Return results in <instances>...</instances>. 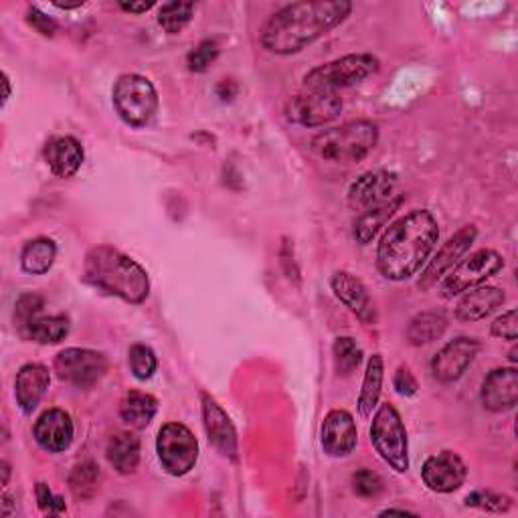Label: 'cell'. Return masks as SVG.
Wrapping results in <instances>:
<instances>
[{
	"label": "cell",
	"instance_id": "8d00e7d4",
	"mask_svg": "<svg viewBox=\"0 0 518 518\" xmlns=\"http://www.w3.org/2000/svg\"><path fill=\"white\" fill-rule=\"evenodd\" d=\"M466 506L480 508L486 512H506L512 506V500L504 494H494L488 490H476L466 496Z\"/></svg>",
	"mask_w": 518,
	"mask_h": 518
},
{
	"label": "cell",
	"instance_id": "9c48e42d",
	"mask_svg": "<svg viewBox=\"0 0 518 518\" xmlns=\"http://www.w3.org/2000/svg\"><path fill=\"white\" fill-rule=\"evenodd\" d=\"M504 268V257L494 249H478L470 253L466 259H460V264L442 280L440 294L446 300H452L468 290H474L492 276H496Z\"/></svg>",
	"mask_w": 518,
	"mask_h": 518
},
{
	"label": "cell",
	"instance_id": "603a6c76",
	"mask_svg": "<svg viewBox=\"0 0 518 518\" xmlns=\"http://www.w3.org/2000/svg\"><path fill=\"white\" fill-rule=\"evenodd\" d=\"M506 300L504 290L496 286H478L468 290L456 306V318L460 322H478L490 316Z\"/></svg>",
	"mask_w": 518,
	"mask_h": 518
},
{
	"label": "cell",
	"instance_id": "5bb4252c",
	"mask_svg": "<svg viewBox=\"0 0 518 518\" xmlns=\"http://www.w3.org/2000/svg\"><path fill=\"white\" fill-rule=\"evenodd\" d=\"M359 442V431L355 417L344 409H332L320 429V444L326 456L347 458L355 452Z\"/></svg>",
	"mask_w": 518,
	"mask_h": 518
},
{
	"label": "cell",
	"instance_id": "b9f144b4",
	"mask_svg": "<svg viewBox=\"0 0 518 518\" xmlns=\"http://www.w3.org/2000/svg\"><path fill=\"white\" fill-rule=\"evenodd\" d=\"M27 23L37 31L41 33L43 37H53L57 33V23L47 17L45 13H41L37 7H31L29 13H27Z\"/></svg>",
	"mask_w": 518,
	"mask_h": 518
},
{
	"label": "cell",
	"instance_id": "ba28073f",
	"mask_svg": "<svg viewBox=\"0 0 518 518\" xmlns=\"http://www.w3.org/2000/svg\"><path fill=\"white\" fill-rule=\"evenodd\" d=\"M156 454L166 474L181 478L195 468L199 460V442L187 425L170 421L158 431Z\"/></svg>",
	"mask_w": 518,
	"mask_h": 518
},
{
	"label": "cell",
	"instance_id": "836d02e7",
	"mask_svg": "<svg viewBox=\"0 0 518 518\" xmlns=\"http://www.w3.org/2000/svg\"><path fill=\"white\" fill-rule=\"evenodd\" d=\"M128 363H130V371L138 381H148L156 369H158V359L154 355V351L146 344H134L128 353Z\"/></svg>",
	"mask_w": 518,
	"mask_h": 518
},
{
	"label": "cell",
	"instance_id": "ffe728a7",
	"mask_svg": "<svg viewBox=\"0 0 518 518\" xmlns=\"http://www.w3.org/2000/svg\"><path fill=\"white\" fill-rule=\"evenodd\" d=\"M334 296L347 306L361 322L375 324L377 322V310L369 296L367 286L349 272H336L330 280Z\"/></svg>",
	"mask_w": 518,
	"mask_h": 518
},
{
	"label": "cell",
	"instance_id": "7402d4cb",
	"mask_svg": "<svg viewBox=\"0 0 518 518\" xmlns=\"http://www.w3.org/2000/svg\"><path fill=\"white\" fill-rule=\"evenodd\" d=\"M43 154L57 179H71L83 164V146L73 136H57L49 140Z\"/></svg>",
	"mask_w": 518,
	"mask_h": 518
},
{
	"label": "cell",
	"instance_id": "e0dca14e",
	"mask_svg": "<svg viewBox=\"0 0 518 518\" xmlns=\"http://www.w3.org/2000/svg\"><path fill=\"white\" fill-rule=\"evenodd\" d=\"M75 427L71 421V415L63 409H47L39 415L33 427L35 442L51 454L65 452L73 442Z\"/></svg>",
	"mask_w": 518,
	"mask_h": 518
},
{
	"label": "cell",
	"instance_id": "7bdbcfd3",
	"mask_svg": "<svg viewBox=\"0 0 518 518\" xmlns=\"http://www.w3.org/2000/svg\"><path fill=\"white\" fill-rule=\"evenodd\" d=\"M239 92V85L233 81V79H223L219 85H217V96L223 100V102H231Z\"/></svg>",
	"mask_w": 518,
	"mask_h": 518
},
{
	"label": "cell",
	"instance_id": "d6986e66",
	"mask_svg": "<svg viewBox=\"0 0 518 518\" xmlns=\"http://www.w3.org/2000/svg\"><path fill=\"white\" fill-rule=\"evenodd\" d=\"M480 399L484 409L492 413H504L518 403V371L514 367H502L488 373L482 383Z\"/></svg>",
	"mask_w": 518,
	"mask_h": 518
},
{
	"label": "cell",
	"instance_id": "d590c367",
	"mask_svg": "<svg viewBox=\"0 0 518 518\" xmlns=\"http://www.w3.org/2000/svg\"><path fill=\"white\" fill-rule=\"evenodd\" d=\"M219 57V45L211 39L201 41L189 55H187V65L193 73H205Z\"/></svg>",
	"mask_w": 518,
	"mask_h": 518
},
{
	"label": "cell",
	"instance_id": "ac0fdd59",
	"mask_svg": "<svg viewBox=\"0 0 518 518\" xmlns=\"http://www.w3.org/2000/svg\"><path fill=\"white\" fill-rule=\"evenodd\" d=\"M203 423L211 446L225 458H237V431L223 411V407L207 393H203Z\"/></svg>",
	"mask_w": 518,
	"mask_h": 518
},
{
	"label": "cell",
	"instance_id": "f546056e",
	"mask_svg": "<svg viewBox=\"0 0 518 518\" xmlns=\"http://www.w3.org/2000/svg\"><path fill=\"white\" fill-rule=\"evenodd\" d=\"M69 328H71V324L65 314L39 316L27 326V330L21 336L27 340H33L37 344H57V342L65 340V336L69 334Z\"/></svg>",
	"mask_w": 518,
	"mask_h": 518
},
{
	"label": "cell",
	"instance_id": "d4e9b609",
	"mask_svg": "<svg viewBox=\"0 0 518 518\" xmlns=\"http://www.w3.org/2000/svg\"><path fill=\"white\" fill-rule=\"evenodd\" d=\"M106 458L118 474L122 476L134 474L140 464V440L132 434V431H118V434L112 436L108 442Z\"/></svg>",
	"mask_w": 518,
	"mask_h": 518
},
{
	"label": "cell",
	"instance_id": "8fae6325",
	"mask_svg": "<svg viewBox=\"0 0 518 518\" xmlns=\"http://www.w3.org/2000/svg\"><path fill=\"white\" fill-rule=\"evenodd\" d=\"M55 373L73 387H92L108 371V359L92 349H65L55 357Z\"/></svg>",
	"mask_w": 518,
	"mask_h": 518
},
{
	"label": "cell",
	"instance_id": "30bf717a",
	"mask_svg": "<svg viewBox=\"0 0 518 518\" xmlns=\"http://www.w3.org/2000/svg\"><path fill=\"white\" fill-rule=\"evenodd\" d=\"M286 120L302 128H318L330 124L342 114V100L334 92H310L298 94L286 102Z\"/></svg>",
	"mask_w": 518,
	"mask_h": 518
},
{
	"label": "cell",
	"instance_id": "44dd1931",
	"mask_svg": "<svg viewBox=\"0 0 518 518\" xmlns=\"http://www.w3.org/2000/svg\"><path fill=\"white\" fill-rule=\"evenodd\" d=\"M51 385L49 369L41 363L23 365L15 379V399L23 413H33Z\"/></svg>",
	"mask_w": 518,
	"mask_h": 518
},
{
	"label": "cell",
	"instance_id": "7c38bea8",
	"mask_svg": "<svg viewBox=\"0 0 518 518\" xmlns=\"http://www.w3.org/2000/svg\"><path fill=\"white\" fill-rule=\"evenodd\" d=\"M476 237H478L476 225H466L454 237H450L421 272V278L417 284L419 290H429L438 282H442L460 264V259L470 251Z\"/></svg>",
	"mask_w": 518,
	"mask_h": 518
},
{
	"label": "cell",
	"instance_id": "2e32d148",
	"mask_svg": "<svg viewBox=\"0 0 518 518\" xmlns=\"http://www.w3.org/2000/svg\"><path fill=\"white\" fill-rule=\"evenodd\" d=\"M397 175L389 170H369L361 175L349 189L347 201L353 211H367L393 197Z\"/></svg>",
	"mask_w": 518,
	"mask_h": 518
},
{
	"label": "cell",
	"instance_id": "74e56055",
	"mask_svg": "<svg viewBox=\"0 0 518 518\" xmlns=\"http://www.w3.org/2000/svg\"><path fill=\"white\" fill-rule=\"evenodd\" d=\"M383 488V478L369 468H361L353 474V492L361 498H377L383 492Z\"/></svg>",
	"mask_w": 518,
	"mask_h": 518
},
{
	"label": "cell",
	"instance_id": "bcb514c9",
	"mask_svg": "<svg viewBox=\"0 0 518 518\" xmlns=\"http://www.w3.org/2000/svg\"><path fill=\"white\" fill-rule=\"evenodd\" d=\"M0 468H3V486H7L9 476H11V466H9V462H3V464H0Z\"/></svg>",
	"mask_w": 518,
	"mask_h": 518
},
{
	"label": "cell",
	"instance_id": "ab89813d",
	"mask_svg": "<svg viewBox=\"0 0 518 518\" xmlns=\"http://www.w3.org/2000/svg\"><path fill=\"white\" fill-rule=\"evenodd\" d=\"M37 494V504L45 514H61L65 512V500L61 496H55L47 484L39 482L35 488Z\"/></svg>",
	"mask_w": 518,
	"mask_h": 518
},
{
	"label": "cell",
	"instance_id": "d6a6232c",
	"mask_svg": "<svg viewBox=\"0 0 518 518\" xmlns=\"http://www.w3.org/2000/svg\"><path fill=\"white\" fill-rule=\"evenodd\" d=\"M195 5L193 3H168L158 11V25L168 35H179L193 19Z\"/></svg>",
	"mask_w": 518,
	"mask_h": 518
},
{
	"label": "cell",
	"instance_id": "8992f818",
	"mask_svg": "<svg viewBox=\"0 0 518 518\" xmlns=\"http://www.w3.org/2000/svg\"><path fill=\"white\" fill-rule=\"evenodd\" d=\"M114 108L130 128H146L158 112V94L152 81L138 73L118 77L112 92Z\"/></svg>",
	"mask_w": 518,
	"mask_h": 518
},
{
	"label": "cell",
	"instance_id": "3957f363",
	"mask_svg": "<svg viewBox=\"0 0 518 518\" xmlns=\"http://www.w3.org/2000/svg\"><path fill=\"white\" fill-rule=\"evenodd\" d=\"M83 280L128 304H142L150 294L148 272L110 245H98L83 259Z\"/></svg>",
	"mask_w": 518,
	"mask_h": 518
},
{
	"label": "cell",
	"instance_id": "52a82bcc",
	"mask_svg": "<svg viewBox=\"0 0 518 518\" xmlns=\"http://www.w3.org/2000/svg\"><path fill=\"white\" fill-rule=\"evenodd\" d=\"M371 444L397 474L409 470V440L405 423L391 403H383L371 423Z\"/></svg>",
	"mask_w": 518,
	"mask_h": 518
},
{
	"label": "cell",
	"instance_id": "277c9868",
	"mask_svg": "<svg viewBox=\"0 0 518 518\" xmlns=\"http://www.w3.org/2000/svg\"><path fill=\"white\" fill-rule=\"evenodd\" d=\"M379 144V126L371 120H353L312 138L314 156L330 164H359Z\"/></svg>",
	"mask_w": 518,
	"mask_h": 518
},
{
	"label": "cell",
	"instance_id": "9a60e30c",
	"mask_svg": "<svg viewBox=\"0 0 518 518\" xmlns=\"http://www.w3.org/2000/svg\"><path fill=\"white\" fill-rule=\"evenodd\" d=\"M468 468L464 460L454 452H442L425 460L421 468L423 484L438 494H452L466 482Z\"/></svg>",
	"mask_w": 518,
	"mask_h": 518
},
{
	"label": "cell",
	"instance_id": "f1b7e54d",
	"mask_svg": "<svg viewBox=\"0 0 518 518\" xmlns=\"http://www.w3.org/2000/svg\"><path fill=\"white\" fill-rule=\"evenodd\" d=\"M55 257H57L55 241L47 237H37L23 247L21 268L31 276H43L53 268Z\"/></svg>",
	"mask_w": 518,
	"mask_h": 518
},
{
	"label": "cell",
	"instance_id": "7a4b0ae2",
	"mask_svg": "<svg viewBox=\"0 0 518 518\" xmlns=\"http://www.w3.org/2000/svg\"><path fill=\"white\" fill-rule=\"evenodd\" d=\"M440 241V225L427 209H415L397 219L377 247V270L391 282L419 274Z\"/></svg>",
	"mask_w": 518,
	"mask_h": 518
},
{
	"label": "cell",
	"instance_id": "6da1fadb",
	"mask_svg": "<svg viewBox=\"0 0 518 518\" xmlns=\"http://www.w3.org/2000/svg\"><path fill=\"white\" fill-rule=\"evenodd\" d=\"M353 13L347 0L294 3L274 13L259 33V43L274 55H294L328 35Z\"/></svg>",
	"mask_w": 518,
	"mask_h": 518
},
{
	"label": "cell",
	"instance_id": "cb8c5ba5",
	"mask_svg": "<svg viewBox=\"0 0 518 518\" xmlns=\"http://www.w3.org/2000/svg\"><path fill=\"white\" fill-rule=\"evenodd\" d=\"M403 201H405L403 195H393L389 201L363 211L359 215V219L355 221V229H353L355 239L361 245H369L381 233V229L389 223V219L399 211Z\"/></svg>",
	"mask_w": 518,
	"mask_h": 518
},
{
	"label": "cell",
	"instance_id": "5b68a950",
	"mask_svg": "<svg viewBox=\"0 0 518 518\" xmlns=\"http://www.w3.org/2000/svg\"><path fill=\"white\" fill-rule=\"evenodd\" d=\"M381 63L375 55L353 53L340 59L328 61L314 67L304 75V88L310 92H338L342 88H353L363 83L367 77L379 71Z\"/></svg>",
	"mask_w": 518,
	"mask_h": 518
},
{
	"label": "cell",
	"instance_id": "e575fe53",
	"mask_svg": "<svg viewBox=\"0 0 518 518\" xmlns=\"http://www.w3.org/2000/svg\"><path fill=\"white\" fill-rule=\"evenodd\" d=\"M45 308V300L39 294H23L17 300L15 306V326L19 330V334H23L27 330V326L41 316Z\"/></svg>",
	"mask_w": 518,
	"mask_h": 518
},
{
	"label": "cell",
	"instance_id": "4dcf8cb0",
	"mask_svg": "<svg viewBox=\"0 0 518 518\" xmlns=\"http://www.w3.org/2000/svg\"><path fill=\"white\" fill-rule=\"evenodd\" d=\"M100 468L94 462H81L69 474V488L77 500H90L100 490Z\"/></svg>",
	"mask_w": 518,
	"mask_h": 518
},
{
	"label": "cell",
	"instance_id": "484cf974",
	"mask_svg": "<svg viewBox=\"0 0 518 518\" xmlns=\"http://www.w3.org/2000/svg\"><path fill=\"white\" fill-rule=\"evenodd\" d=\"M448 330V318L442 312H419L407 326V340L413 347H425L436 342Z\"/></svg>",
	"mask_w": 518,
	"mask_h": 518
},
{
	"label": "cell",
	"instance_id": "1f68e13d",
	"mask_svg": "<svg viewBox=\"0 0 518 518\" xmlns=\"http://www.w3.org/2000/svg\"><path fill=\"white\" fill-rule=\"evenodd\" d=\"M332 355H334L336 373L342 377H351L363 363V349L359 347V342L351 336L336 338L334 347H332Z\"/></svg>",
	"mask_w": 518,
	"mask_h": 518
},
{
	"label": "cell",
	"instance_id": "83f0119b",
	"mask_svg": "<svg viewBox=\"0 0 518 518\" xmlns=\"http://www.w3.org/2000/svg\"><path fill=\"white\" fill-rule=\"evenodd\" d=\"M383 379H385V365H383V357L381 355H373L367 363V371H365V379H363V387H361V395L357 401L359 407V415L361 417H371L373 411L379 405L381 399V389H383Z\"/></svg>",
	"mask_w": 518,
	"mask_h": 518
},
{
	"label": "cell",
	"instance_id": "4fadbf2b",
	"mask_svg": "<svg viewBox=\"0 0 518 518\" xmlns=\"http://www.w3.org/2000/svg\"><path fill=\"white\" fill-rule=\"evenodd\" d=\"M480 353V342L470 336H458L431 359V375L440 383H456L472 367Z\"/></svg>",
	"mask_w": 518,
	"mask_h": 518
},
{
	"label": "cell",
	"instance_id": "f35d334b",
	"mask_svg": "<svg viewBox=\"0 0 518 518\" xmlns=\"http://www.w3.org/2000/svg\"><path fill=\"white\" fill-rule=\"evenodd\" d=\"M492 336L514 342L518 338V312L516 308H510L502 316H498L492 324Z\"/></svg>",
	"mask_w": 518,
	"mask_h": 518
},
{
	"label": "cell",
	"instance_id": "ee69618b",
	"mask_svg": "<svg viewBox=\"0 0 518 518\" xmlns=\"http://www.w3.org/2000/svg\"><path fill=\"white\" fill-rule=\"evenodd\" d=\"M152 7H154L152 0H150V3H120V9L126 11V13H132V15L148 13Z\"/></svg>",
	"mask_w": 518,
	"mask_h": 518
},
{
	"label": "cell",
	"instance_id": "60d3db41",
	"mask_svg": "<svg viewBox=\"0 0 518 518\" xmlns=\"http://www.w3.org/2000/svg\"><path fill=\"white\" fill-rule=\"evenodd\" d=\"M393 387L395 391L401 395V397H413L419 389L417 385V379L413 377V373L409 371V367L401 365L397 371H395V377H393Z\"/></svg>",
	"mask_w": 518,
	"mask_h": 518
},
{
	"label": "cell",
	"instance_id": "f6af8a7d",
	"mask_svg": "<svg viewBox=\"0 0 518 518\" xmlns=\"http://www.w3.org/2000/svg\"><path fill=\"white\" fill-rule=\"evenodd\" d=\"M3 81H5V98H3V104H7L9 98H11V79H9L7 73H3Z\"/></svg>",
	"mask_w": 518,
	"mask_h": 518
},
{
	"label": "cell",
	"instance_id": "4316f807",
	"mask_svg": "<svg viewBox=\"0 0 518 518\" xmlns=\"http://www.w3.org/2000/svg\"><path fill=\"white\" fill-rule=\"evenodd\" d=\"M158 411V401L150 393L130 391L120 403V417L132 429H144L152 423Z\"/></svg>",
	"mask_w": 518,
	"mask_h": 518
},
{
	"label": "cell",
	"instance_id": "7dc6e473",
	"mask_svg": "<svg viewBox=\"0 0 518 518\" xmlns=\"http://www.w3.org/2000/svg\"><path fill=\"white\" fill-rule=\"evenodd\" d=\"M57 9H63V11H69V9H79L83 7V3H75V5H67V3H55Z\"/></svg>",
	"mask_w": 518,
	"mask_h": 518
}]
</instances>
